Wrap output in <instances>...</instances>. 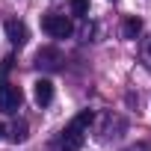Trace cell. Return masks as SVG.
I'll list each match as a JSON object with an SVG mask.
<instances>
[{
    "label": "cell",
    "instance_id": "obj_3",
    "mask_svg": "<svg viewBox=\"0 0 151 151\" xmlns=\"http://www.w3.org/2000/svg\"><path fill=\"white\" fill-rule=\"evenodd\" d=\"M24 104V92L15 83H0V110L3 113H18Z\"/></svg>",
    "mask_w": 151,
    "mask_h": 151
},
{
    "label": "cell",
    "instance_id": "obj_11",
    "mask_svg": "<svg viewBox=\"0 0 151 151\" xmlns=\"http://www.w3.org/2000/svg\"><path fill=\"white\" fill-rule=\"evenodd\" d=\"M124 151H148V145H130V148H124Z\"/></svg>",
    "mask_w": 151,
    "mask_h": 151
},
{
    "label": "cell",
    "instance_id": "obj_7",
    "mask_svg": "<svg viewBox=\"0 0 151 151\" xmlns=\"http://www.w3.org/2000/svg\"><path fill=\"white\" fill-rule=\"evenodd\" d=\"M139 30H142V21L139 18H124V24H122V36L124 39H136Z\"/></svg>",
    "mask_w": 151,
    "mask_h": 151
},
{
    "label": "cell",
    "instance_id": "obj_9",
    "mask_svg": "<svg viewBox=\"0 0 151 151\" xmlns=\"http://www.w3.org/2000/svg\"><path fill=\"white\" fill-rule=\"evenodd\" d=\"M24 139H27V124L18 122V124L12 127V142H24Z\"/></svg>",
    "mask_w": 151,
    "mask_h": 151
},
{
    "label": "cell",
    "instance_id": "obj_2",
    "mask_svg": "<svg viewBox=\"0 0 151 151\" xmlns=\"http://www.w3.org/2000/svg\"><path fill=\"white\" fill-rule=\"evenodd\" d=\"M42 30H45L47 36H53V39H68V36L74 33V24H71L65 15H59V12H47V15L42 18Z\"/></svg>",
    "mask_w": 151,
    "mask_h": 151
},
{
    "label": "cell",
    "instance_id": "obj_6",
    "mask_svg": "<svg viewBox=\"0 0 151 151\" xmlns=\"http://www.w3.org/2000/svg\"><path fill=\"white\" fill-rule=\"evenodd\" d=\"M36 65L56 68V65H59V53H56V50H50V47H45V50H39V56H36Z\"/></svg>",
    "mask_w": 151,
    "mask_h": 151
},
{
    "label": "cell",
    "instance_id": "obj_12",
    "mask_svg": "<svg viewBox=\"0 0 151 151\" xmlns=\"http://www.w3.org/2000/svg\"><path fill=\"white\" fill-rule=\"evenodd\" d=\"M0 136H3V124H0Z\"/></svg>",
    "mask_w": 151,
    "mask_h": 151
},
{
    "label": "cell",
    "instance_id": "obj_4",
    "mask_svg": "<svg viewBox=\"0 0 151 151\" xmlns=\"http://www.w3.org/2000/svg\"><path fill=\"white\" fill-rule=\"evenodd\" d=\"M33 95H36V104H39V107H47V104L53 101V83L45 80V77L36 80V83H33Z\"/></svg>",
    "mask_w": 151,
    "mask_h": 151
},
{
    "label": "cell",
    "instance_id": "obj_5",
    "mask_svg": "<svg viewBox=\"0 0 151 151\" xmlns=\"http://www.w3.org/2000/svg\"><path fill=\"white\" fill-rule=\"evenodd\" d=\"M3 30H6V36H9V42H12V45H24V42H27V27H24L21 21L9 18Z\"/></svg>",
    "mask_w": 151,
    "mask_h": 151
},
{
    "label": "cell",
    "instance_id": "obj_8",
    "mask_svg": "<svg viewBox=\"0 0 151 151\" xmlns=\"http://www.w3.org/2000/svg\"><path fill=\"white\" fill-rule=\"evenodd\" d=\"M71 12L74 15H89V0H71Z\"/></svg>",
    "mask_w": 151,
    "mask_h": 151
},
{
    "label": "cell",
    "instance_id": "obj_1",
    "mask_svg": "<svg viewBox=\"0 0 151 151\" xmlns=\"http://www.w3.org/2000/svg\"><path fill=\"white\" fill-rule=\"evenodd\" d=\"M89 124H92V110L77 113V116L65 124V130H62V136H59V151H80L83 142H86Z\"/></svg>",
    "mask_w": 151,
    "mask_h": 151
},
{
    "label": "cell",
    "instance_id": "obj_10",
    "mask_svg": "<svg viewBox=\"0 0 151 151\" xmlns=\"http://www.w3.org/2000/svg\"><path fill=\"white\" fill-rule=\"evenodd\" d=\"M142 56H145V62H148V68H151V39L145 42V47H142Z\"/></svg>",
    "mask_w": 151,
    "mask_h": 151
}]
</instances>
